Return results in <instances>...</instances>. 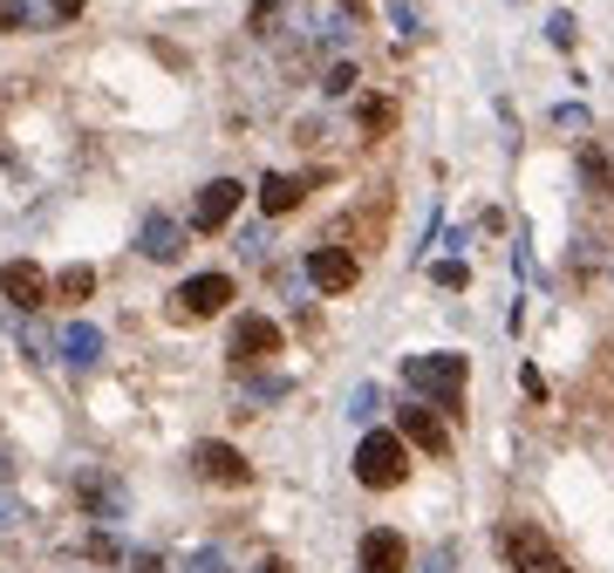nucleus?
I'll return each instance as SVG.
<instances>
[{
	"instance_id": "nucleus-12",
	"label": "nucleus",
	"mask_w": 614,
	"mask_h": 573,
	"mask_svg": "<svg viewBox=\"0 0 614 573\" xmlns=\"http://www.w3.org/2000/svg\"><path fill=\"white\" fill-rule=\"evenodd\" d=\"M137 253H144V260H164V267H171V260L185 253V226H178L171 212H144V232H137Z\"/></svg>"
},
{
	"instance_id": "nucleus-22",
	"label": "nucleus",
	"mask_w": 614,
	"mask_h": 573,
	"mask_svg": "<svg viewBox=\"0 0 614 573\" xmlns=\"http://www.w3.org/2000/svg\"><path fill=\"white\" fill-rule=\"evenodd\" d=\"M465 280H471L465 260H444V267H437V286H465Z\"/></svg>"
},
{
	"instance_id": "nucleus-13",
	"label": "nucleus",
	"mask_w": 614,
	"mask_h": 573,
	"mask_svg": "<svg viewBox=\"0 0 614 573\" xmlns=\"http://www.w3.org/2000/svg\"><path fill=\"white\" fill-rule=\"evenodd\" d=\"M396 437H403V444H417V450H430V458H444V450H450V430H444V417H437V409H424V403H409V409H403Z\"/></svg>"
},
{
	"instance_id": "nucleus-7",
	"label": "nucleus",
	"mask_w": 614,
	"mask_h": 573,
	"mask_svg": "<svg viewBox=\"0 0 614 573\" xmlns=\"http://www.w3.org/2000/svg\"><path fill=\"white\" fill-rule=\"evenodd\" d=\"M308 280L321 286V294H348V286L362 280V260L348 253V246H308Z\"/></svg>"
},
{
	"instance_id": "nucleus-11",
	"label": "nucleus",
	"mask_w": 614,
	"mask_h": 573,
	"mask_svg": "<svg viewBox=\"0 0 614 573\" xmlns=\"http://www.w3.org/2000/svg\"><path fill=\"white\" fill-rule=\"evenodd\" d=\"M75 491H82V512H90V519H103V525H116V519H123V485H116L110 471H96V465H90V471L75 478Z\"/></svg>"
},
{
	"instance_id": "nucleus-14",
	"label": "nucleus",
	"mask_w": 614,
	"mask_h": 573,
	"mask_svg": "<svg viewBox=\"0 0 614 573\" xmlns=\"http://www.w3.org/2000/svg\"><path fill=\"white\" fill-rule=\"evenodd\" d=\"M301 198H308V178H294V171H267L260 178V212L267 219H287Z\"/></svg>"
},
{
	"instance_id": "nucleus-19",
	"label": "nucleus",
	"mask_w": 614,
	"mask_h": 573,
	"mask_svg": "<svg viewBox=\"0 0 614 573\" xmlns=\"http://www.w3.org/2000/svg\"><path fill=\"white\" fill-rule=\"evenodd\" d=\"M280 8H287V0H253V14H246V28H253V34H273Z\"/></svg>"
},
{
	"instance_id": "nucleus-20",
	"label": "nucleus",
	"mask_w": 614,
	"mask_h": 573,
	"mask_svg": "<svg viewBox=\"0 0 614 573\" xmlns=\"http://www.w3.org/2000/svg\"><path fill=\"white\" fill-rule=\"evenodd\" d=\"M355 82H362V75H355V62H335V69H327V82H321V90H327V96H348Z\"/></svg>"
},
{
	"instance_id": "nucleus-6",
	"label": "nucleus",
	"mask_w": 614,
	"mask_h": 573,
	"mask_svg": "<svg viewBox=\"0 0 614 573\" xmlns=\"http://www.w3.org/2000/svg\"><path fill=\"white\" fill-rule=\"evenodd\" d=\"M232 368H267L273 355H280V327L267 321V314H246L239 327H232Z\"/></svg>"
},
{
	"instance_id": "nucleus-18",
	"label": "nucleus",
	"mask_w": 614,
	"mask_h": 573,
	"mask_svg": "<svg viewBox=\"0 0 614 573\" xmlns=\"http://www.w3.org/2000/svg\"><path fill=\"white\" fill-rule=\"evenodd\" d=\"M34 28V8L28 0H0V34H28Z\"/></svg>"
},
{
	"instance_id": "nucleus-1",
	"label": "nucleus",
	"mask_w": 614,
	"mask_h": 573,
	"mask_svg": "<svg viewBox=\"0 0 614 573\" xmlns=\"http://www.w3.org/2000/svg\"><path fill=\"white\" fill-rule=\"evenodd\" d=\"M465 376H471V362H465V355H409V362H403V383L417 389L424 403H437V409H458Z\"/></svg>"
},
{
	"instance_id": "nucleus-2",
	"label": "nucleus",
	"mask_w": 614,
	"mask_h": 573,
	"mask_svg": "<svg viewBox=\"0 0 614 573\" xmlns=\"http://www.w3.org/2000/svg\"><path fill=\"white\" fill-rule=\"evenodd\" d=\"M355 478H362L368 491H396V485L409 478V444H403L396 430H368V437L355 444Z\"/></svg>"
},
{
	"instance_id": "nucleus-21",
	"label": "nucleus",
	"mask_w": 614,
	"mask_h": 573,
	"mask_svg": "<svg viewBox=\"0 0 614 573\" xmlns=\"http://www.w3.org/2000/svg\"><path fill=\"white\" fill-rule=\"evenodd\" d=\"M348 417H355V424H362V417H376V389H368V383L355 389V403H348Z\"/></svg>"
},
{
	"instance_id": "nucleus-3",
	"label": "nucleus",
	"mask_w": 614,
	"mask_h": 573,
	"mask_svg": "<svg viewBox=\"0 0 614 573\" xmlns=\"http://www.w3.org/2000/svg\"><path fill=\"white\" fill-rule=\"evenodd\" d=\"M499 546H506L512 573H573V566H566V553L547 540L540 525H506V532H499Z\"/></svg>"
},
{
	"instance_id": "nucleus-8",
	"label": "nucleus",
	"mask_w": 614,
	"mask_h": 573,
	"mask_svg": "<svg viewBox=\"0 0 614 573\" xmlns=\"http://www.w3.org/2000/svg\"><path fill=\"white\" fill-rule=\"evenodd\" d=\"M355 566H362V573H409V540H403V532H389V525L362 532Z\"/></svg>"
},
{
	"instance_id": "nucleus-26",
	"label": "nucleus",
	"mask_w": 614,
	"mask_h": 573,
	"mask_svg": "<svg viewBox=\"0 0 614 573\" xmlns=\"http://www.w3.org/2000/svg\"><path fill=\"white\" fill-rule=\"evenodd\" d=\"M82 8H90V0H49V14H55V21H75Z\"/></svg>"
},
{
	"instance_id": "nucleus-9",
	"label": "nucleus",
	"mask_w": 614,
	"mask_h": 573,
	"mask_svg": "<svg viewBox=\"0 0 614 573\" xmlns=\"http://www.w3.org/2000/svg\"><path fill=\"white\" fill-rule=\"evenodd\" d=\"M239 198H246L239 178H212V185L198 191V205H191V226H198V232H219V226L239 212Z\"/></svg>"
},
{
	"instance_id": "nucleus-23",
	"label": "nucleus",
	"mask_w": 614,
	"mask_h": 573,
	"mask_svg": "<svg viewBox=\"0 0 614 573\" xmlns=\"http://www.w3.org/2000/svg\"><path fill=\"white\" fill-rule=\"evenodd\" d=\"M547 34L560 41V49H573V14H553V21H547Z\"/></svg>"
},
{
	"instance_id": "nucleus-27",
	"label": "nucleus",
	"mask_w": 614,
	"mask_h": 573,
	"mask_svg": "<svg viewBox=\"0 0 614 573\" xmlns=\"http://www.w3.org/2000/svg\"><path fill=\"white\" fill-rule=\"evenodd\" d=\"M260 573H294V566H287V560H267V566H260Z\"/></svg>"
},
{
	"instance_id": "nucleus-25",
	"label": "nucleus",
	"mask_w": 614,
	"mask_h": 573,
	"mask_svg": "<svg viewBox=\"0 0 614 573\" xmlns=\"http://www.w3.org/2000/svg\"><path fill=\"white\" fill-rule=\"evenodd\" d=\"M116 553H123V546L110 540V532H96V540H90V560H116Z\"/></svg>"
},
{
	"instance_id": "nucleus-5",
	"label": "nucleus",
	"mask_w": 614,
	"mask_h": 573,
	"mask_svg": "<svg viewBox=\"0 0 614 573\" xmlns=\"http://www.w3.org/2000/svg\"><path fill=\"white\" fill-rule=\"evenodd\" d=\"M191 465H198L205 485H226V491H246V485H253V465H246L232 444H219V437H205V444L191 450Z\"/></svg>"
},
{
	"instance_id": "nucleus-10",
	"label": "nucleus",
	"mask_w": 614,
	"mask_h": 573,
	"mask_svg": "<svg viewBox=\"0 0 614 573\" xmlns=\"http://www.w3.org/2000/svg\"><path fill=\"white\" fill-rule=\"evenodd\" d=\"M0 301H14L21 314L41 308V301H49V273H41L34 260H8V267H0Z\"/></svg>"
},
{
	"instance_id": "nucleus-16",
	"label": "nucleus",
	"mask_w": 614,
	"mask_h": 573,
	"mask_svg": "<svg viewBox=\"0 0 614 573\" xmlns=\"http://www.w3.org/2000/svg\"><path fill=\"white\" fill-rule=\"evenodd\" d=\"M355 123H362V137H389L396 131V103L389 96H362L355 103Z\"/></svg>"
},
{
	"instance_id": "nucleus-4",
	"label": "nucleus",
	"mask_w": 614,
	"mask_h": 573,
	"mask_svg": "<svg viewBox=\"0 0 614 573\" xmlns=\"http://www.w3.org/2000/svg\"><path fill=\"white\" fill-rule=\"evenodd\" d=\"M171 301H178V308H171L178 321H212V314H226V301H232V280H226V273H191Z\"/></svg>"
},
{
	"instance_id": "nucleus-24",
	"label": "nucleus",
	"mask_w": 614,
	"mask_h": 573,
	"mask_svg": "<svg viewBox=\"0 0 614 573\" xmlns=\"http://www.w3.org/2000/svg\"><path fill=\"white\" fill-rule=\"evenodd\" d=\"M389 21H396L403 34H417V8H409V0H396V8H389Z\"/></svg>"
},
{
	"instance_id": "nucleus-15",
	"label": "nucleus",
	"mask_w": 614,
	"mask_h": 573,
	"mask_svg": "<svg viewBox=\"0 0 614 573\" xmlns=\"http://www.w3.org/2000/svg\"><path fill=\"white\" fill-rule=\"evenodd\" d=\"M62 355H69L75 368H90V362L103 355V335H96L90 321H69V327H62Z\"/></svg>"
},
{
	"instance_id": "nucleus-17",
	"label": "nucleus",
	"mask_w": 614,
	"mask_h": 573,
	"mask_svg": "<svg viewBox=\"0 0 614 573\" xmlns=\"http://www.w3.org/2000/svg\"><path fill=\"white\" fill-rule=\"evenodd\" d=\"M49 294H62V301H90V294H96V267H62Z\"/></svg>"
}]
</instances>
